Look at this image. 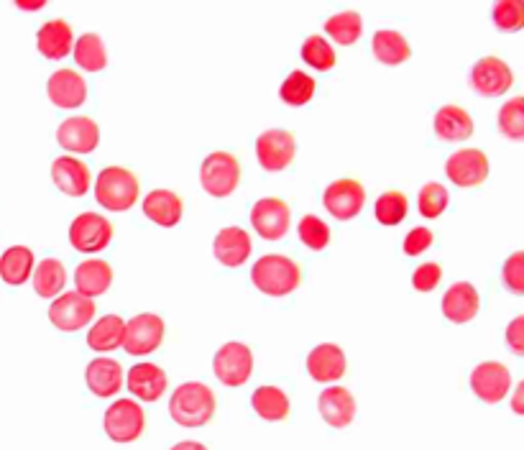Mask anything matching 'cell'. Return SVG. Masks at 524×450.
I'll use <instances>...</instances> for the list:
<instances>
[{"label":"cell","instance_id":"cell-21","mask_svg":"<svg viewBox=\"0 0 524 450\" xmlns=\"http://www.w3.org/2000/svg\"><path fill=\"white\" fill-rule=\"evenodd\" d=\"M443 315L455 325L471 323L478 315V292L473 284L455 282L443 297Z\"/></svg>","mask_w":524,"mask_h":450},{"label":"cell","instance_id":"cell-26","mask_svg":"<svg viewBox=\"0 0 524 450\" xmlns=\"http://www.w3.org/2000/svg\"><path fill=\"white\" fill-rule=\"evenodd\" d=\"M85 379L95 397H113L123 387V369L113 358H95L93 364L87 366Z\"/></svg>","mask_w":524,"mask_h":450},{"label":"cell","instance_id":"cell-10","mask_svg":"<svg viewBox=\"0 0 524 450\" xmlns=\"http://www.w3.org/2000/svg\"><path fill=\"white\" fill-rule=\"evenodd\" d=\"M471 389L481 402L499 404L512 389V374L499 361H484L478 364L471 374Z\"/></svg>","mask_w":524,"mask_h":450},{"label":"cell","instance_id":"cell-16","mask_svg":"<svg viewBox=\"0 0 524 450\" xmlns=\"http://www.w3.org/2000/svg\"><path fill=\"white\" fill-rule=\"evenodd\" d=\"M57 141L62 149L75 151V154H90L100 144V128L93 118H67L57 131Z\"/></svg>","mask_w":524,"mask_h":450},{"label":"cell","instance_id":"cell-13","mask_svg":"<svg viewBox=\"0 0 524 450\" xmlns=\"http://www.w3.org/2000/svg\"><path fill=\"white\" fill-rule=\"evenodd\" d=\"M445 174L458 187H478L489 177V159L478 149L455 151L445 162Z\"/></svg>","mask_w":524,"mask_h":450},{"label":"cell","instance_id":"cell-29","mask_svg":"<svg viewBox=\"0 0 524 450\" xmlns=\"http://www.w3.org/2000/svg\"><path fill=\"white\" fill-rule=\"evenodd\" d=\"M371 49H374V57L379 59L381 64H389V67L404 64L412 57V49H409L407 39L394 29L376 31L374 41H371Z\"/></svg>","mask_w":524,"mask_h":450},{"label":"cell","instance_id":"cell-42","mask_svg":"<svg viewBox=\"0 0 524 450\" xmlns=\"http://www.w3.org/2000/svg\"><path fill=\"white\" fill-rule=\"evenodd\" d=\"M448 202H450V195L448 190H445L443 185H438V182H430V185H425L420 190V213L425 215V218H440V215L448 210Z\"/></svg>","mask_w":524,"mask_h":450},{"label":"cell","instance_id":"cell-43","mask_svg":"<svg viewBox=\"0 0 524 450\" xmlns=\"http://www.w3.org/2000/svg\"><path fill=\"white\" fill-rule=\"evenodd\" d=\"M504 284H507L509 292L514 295H524V254L517 251V254L509 256L504 261Z\"/></svg>","mask_w":524,"mask_h":450},{"label":"cell","instance_id":"cell-45","mask_svg":"<svg viewBox=\"0 0 524 450\" xmlns=\"http://www.w3.org/2000/svg\"><path fill=\"white\" fill-rule=\"evenodd\" d=\"M432 231L430 228H412V231L407 233V238H404L402 249L407 256H420L422 251H427L432 246Z\"/></svg>","mask_w":524,"mask_h":450},{"label":"cell","instance_id":"cell-22","mask_svg":"<svg viewBox=\"0 0 524 450\" xmlns=\"http://www.w3.org/2000/svg\"><path fill=\"white\" fill-rule=\"evenodd\" d=\"M213 251L220 264L228 266V269H236V266L246 264L248 256H251V238H248V233L243 228L231 225V228H223L215 236Z\"/></svg>","mask_w":524,"mask_h":450},{"label":"cell","instance_id":"cell-48","mask_svg":"<svg viewBox=\"0 0 524 450\" xmlns=\"http://www.w3.org/2000/svg\"><path fill=\"white\" fill-rule=\"evenodd\" d=\"M522 387H524V384H519L517 392H514V402H512V407H514V412H517V415H524V407H522Z\"/></svg>","mask_w":524,"mask_h":450},{"label":"cell","instance_id":"cell-39","mask_svg":"<svg viewBox=\"0 0 524 450\" xmlns=\"http://www.w3.org/2000/svg\"><path fill=\"white\" fill-rule=\"evenodd\" d=\"M499 131L512 141L524 139V100L512 98L499 110Z\"/></svg>","mask_w":524,"mask_h":450},{"label":"cell","instance_id":"cell-20","mask_svg":"<svg viewBox=\"0 0 524 450\" xmlns=\"http://www.w3.org/2000/svg\"><path fill=\"white\" fill-rule=\"evenodd\" d=\"M54 185L70 197H82L90 190V169L75 156H59L52 164Z\"/></svg>","mask_w":524,"mask_h":450},{"label":"cell","instance_id":"cell-15","mask_svg":"<svg viewBox=\"0 0 524 450\" xmlns=\"http://www.w3.org/2000/svg\"><path fill=\"white\" fill-rule=\"evenodd\" d=\"M471 85L484 98H499V95H504L514 85V75L504 59L484 57L478 59L476 67H473Z\"/></svg>","mask_w":524,"mask_h":450},{"label":"cell","instance_id":"cell-5","mask_svg":"<svg viewBox=\"0 0 524 450\" xmlns=\"http://www.w3.org/2000/svg\"><path fill=\"white\" fill-rule=\"evenodd\" d=\"M213 371L225 387H243L254 374V353L246 343H225L213 358Z\"/></svg>","mask_w":524,"mask_h":450},{"label":"cell","instance_id":"cell-37","mask_svg":"<svg viewBox=\"0 0 524 450\" xmlns=\"http://www.w3.org/2000/svg\"><path fill=\"white\" fill-rule=\"evenodd\" d=\"M407 210H409L407 197L397 190H389L384 192V195H379L374 213L381 225H399L404 218H407Z\"/></svg>","mask_w":524,"mask_h":450},{"label":"cell","instance_id":"cell-41","mask_svg":"<svg viewBox=\"0 0 524 450\" xmlns=\"http://www.w3.org/2000/svg\"><path fill=\"white\" fill-rule=\"evenodd\" d=\"M491 16L499 31H519L524 26V3L522 0H499L494 3Z\"/></svg>","mask_w":524,"mask_h":450},{"label":"cell","instance_id":"cell-31","mask_svg":"<svg viewBox=\"0 0 524 450\" xmlns=\"http://www.w3.org/2000/svg\"><path fill=\"white\" fill-rule=\"evenodd\" d=\"M123 328H126V323L118 315H105L87 333V346L100 353L113 351V348H118L123 343Z\"/></svg>","mask_w":524,"mask_h":450},{"label":"cell","instance_id":"cell-49","mask_svg":"<svg viewBox=\"0 0 524 450\" xmlns=\"http://www.w3.org/2000/svg\"><path fill=\"white\" fill-rule=\"evenodd\" d=\"M18 8H24V11H39V8H44V3H18Z\"/></svg>","mask_w":524,"mask_h":450},{"label":"cell","instance_id":"cell-25","mask_svg":"<svg viewBox=\"0 0 524 450\" xmlns=\"http://www.w3.org/2000/svg\"><path fill=\"white\" fill-rule=\"evenodd\" d=\"M75 284H77V295L93 300V297L105 295L113 284V269H110L108 261L90 259L82 261L75 272Z\"/></svg>","mask_w":524,"mask_h":450},{"label":"cell","instance_id":"cell-2","mask_svg":"<svg viewBox=\"0 0 524 450\" xmlns=\"http://www.w3.org/2000/svg\"><path fill=\"white\" fill-rule=\"evenodd\" d=\"M251 282L259 292L269 297H287L292 295L294 289L300 287L302 274L300 266L294 264L292 259L279 254L261 256L251 269Z\"/></svg>","mask_w":524,"mask_h":450},{"label":"cell","instance_id":"cell-23","mask_svg":"<svg viewBox=\"0 0 524 450\" xmlns=\"http://www.w3.org/2000/svg\"><path fill=\"white\" fill-rule=\"evenodd\" d=\"M72 26L62 18H54V21H47V24L41 26L39 34H36V47H39L41 57L52 59H64L67 54L72 52Z\"/></svg>","mask_w":524,"mask_h":450},{"label":"cell","instance_id":"cell-18","mask_svg":"<svg viewBox=\"0 0 524 450\" xmlns=\"http://www.w3.org/2000/svg\"><path fill=\"white\" fill-rule=\"evenodd\" d=\"M307 374L315 381H338L340 376L346 374V353L343 348L335 346V343H323V346L312 348L310 356H307Z\"/></svg>","mask_w":524,"mask_h":450},{"label":"cell","instance_id":"cell-38","mask_svg":"<svg viewBox=\"0 0 524 450\" xmlns=\"http://www.w3.org/2000/svg\"><path fill=\"white\" fill-rule=\"evenodd\" d=\"M302 59L310 64L312 70L328 72L335 67V49L320 36H307V41L302 44Z\"/></svg>","mask_w":524,"mask_h":450},{"label":"cell","instance_id":"cell-30","mask_svg":"<svg viewBox=\"0 0 524 450\" xmlns=\"http://www.w3.org/2000/svg\"><path fill=\"white\" fill-rule=\"evenodd\" d=\"M34 272V254L26 246H13L0 256V279L11 287H21Z\"/></svg>","mask_w":524,"mask_h":450},{"label":"cell","instance_id":"cell-12","mask_svg":"<svg viewBox=\"0 0 524 450\" xmlns=\"http://www.w3.org/2000/svg\"><path fill=\"white\" fill-rule=\"evenodd\" d=\"M325 210L338 220H351L366 205V190L356 179H335L323 195Z\"/></svg>","mask_w":524,"mask_h":450},{"label":"cell","instance_id":"cell-8","mask_svg":"<svg viewBox=\"0 0 524 450\" xmlns=\"http://www.w3.org/2000/svg\"><path fill=\"white\" fill-rule=\"evenodd\" d=\"M294 154H297V144L294 136L284 128H269L256 139V156L259 164L266 172H282L292 164Z\"/></svg>","mask_w":524,"mask_h":450},{"label":"cell","instance_id":"cell-11","mask_svg":"<svg viewBox=\"0 0 524 450\" xmlns=\"http://www.w3.org/2000/svg\"><path fill=\"white\" fill-rule=\"evenodd\" d=\"M289 205L279 197H264L251 208V225L266 241H279L289 231Z\"/></svg>","mask_w":524,"mask_h":450},{"label":"cell","instance_id":"cell-24","mask_svg":"<svg viewBox=\"0 0 524 450\" xmlns=\"http://www.w3.org/2000/svg\"><path fill=\"white\" fill-rule=\"evenodd\" d=\"M128 389L141 402H156L167 392V374L156 364H139L128 371Z\"/></svg>","mask_w":524,"mask_h":450},{"label":"cell","instance_id":"cell-33","mask_svg":"<svg viewBox=\"0 0 524 450\" xmlns=\"http://www.w3.org/2000/svg\"><path fill=\"white\" fill-rule=\"evenodd\" d=\"M67 282V272H64V264L57 259H44L34 272V289L39 297H54L64 289Z\"/></svg>","mask_w":524,"mask_h":450},{"label":"cell","instance_id":"cell-6","mask_svg":"<svg viewBox=\"0 0 524 450\" xmlns=\"http://www.w3.org/2000/svg\"><path fill=\"white\" fill-rule=\"evenodd\" d=\"M105 433L113 443H133L139 440L146 427V415L133 399H118L105 412Z\"/></svg>","mask_w":524,"mask_h":450},{"label":"cell","instance_id":"cell-46","mask_svg":"<svg viewBox=\"0 0 524 450\" xmlns=\"http://www.w3.org/2000/svg\"><path fill=\"white\" fill-rule=\"evenodd\" d=\"M507 343H509V351L517 353V356H522V353H524V318H522V315L509 323Z\"/></svg>","mask_w":524,"mask_h":450},{"label":"cell","instance_id":"cell-19","mask_svg":"<svg viewBox=\"0 0 524 450\" xmlns=\"http://www.w3.org/2000/svg\"><path fill=\"white\" fill-rule=\"evenodd\" d=\"M47 93L57 108H80L87 98V82L75 70H57L49 77Z\"/></svg>","mask_w":524,"mask_h":450},{"label":"cell","instance_id":"cell-14","mask_svg":"<svg viewBox=\"0 0 524 450\" xmlns=\"http://www.w3.org/2000/svg\"><path fill=\"white\" fill-rule=\"evenodd\" d=\"M113 238V225L95 213H82L77 215L75 223L70 228V243L75 246V251L82 254H95L103 251Z\"/></svg>","mask_w":524,"mask_h":450},{"label":"cell","instance_id":"cell-34","mask_svg":"<svg viewBox=\"0 0 524 450\" xmlns=\"http://www.w3.org/2000/svg\"><path fill=\"white\" fill-rule=\"evenodd\" d=\"M75 62L80 64L85 72H100L108 64V54H105V44L98 34H85L77 39L75 44Z\"/></svg>","mask_w":524,"mask_h":450},{"label":"cell","instance_id":"cell-32","mask_svg":"<svg viewBox=\"0 0 524 450\" xmlns=\"http://www.w3.org/2000/svg\"><path fill=\"white\" fill-rule=\"evenodd\" d=\"M251 404L261 420L279 422L289 415V399L279 387H259L251 397Z\"/></svg>","mask_w":524,"mask_h":450},{"label":"cell","instance_id":"cell-47","mask_svg":"<svg viewBox=\"0 0 524 450\" xmlns=\"http://www.w3.org/2000/svg\"><path fill=\"white\" fill-rule=\"evenodd\" d=\"M172 450H208L202 443H195V440H185V443H177Z\"/></svg>","mask_w":524,"mask_h":450},{"label":"cell","instance_id":"cell-9","mask_svg":"<svg viewBox=\"0 0 524 450\" xmlns=\"http://www.w3.org/2000/svg\"><path fill=\"white\" fill-rule=\"evenodd\" d=\"M49 318H52L54 328H59L62 333H77L93 323L95 302L77 295V292H67V295L57 297L54 305L49 307Z\"/></svg>","mask_w":524,"mask_h":450},{"label":"cell","instance_id":"cell-36","mask_svg":"<svg viewBox=\"0 0 524 450\" xmlns=\"http://www.w3.org/2000/svg\"><path fill=\"white\" fill-rule=\"evenodd\" d=\"M312 95H315V80L310 75H305V72H289L287 80L282 82V100L287 105H292V108L307 105L312 100Z\"/></svg>","mask_w":524,"mask_h":450},{"label":"cell","instance_id":"cell-4","mask_svg":"<svg viewBox=\"0 0 524 450\" xmlns=\"http://www.w3.org/2000/svg\"><path fill=\"white\" fill-rule=\"evenodd\" d=\"M241 182V164L228 151H213L205 156L200 167V185L202 190L213 197H228L236 192Z\"/></svg>","mask_w":524,"mask_h":450},{"label":"cell","instance_id":"cell-44","mask_svg":"<svg viewBox=\"0 0 524 450\" xmlns=\"http://www.w3.org/2000/svg\"><path fill=\"white\" fill-rule=\"evenodd\" d=\"M440 277H443V269H440V264L430 261V264L417 266L415 274H412V287H415L417 292H432V289L440 284Z\"/></svg>","mask_w":524,"mask_h":450},{"label":"cell","instance_id":"cell-3","mask_svg":"<svg viewBox=\"0 0 524 450\" xmlns=\"http://www.w3.org/2000/svg\"><path fill=\"white\" fill-rule=\"evenodd\" d=\"M95 197L105 210L123 213L139 200V179L126 167H105L95 182Z\"/></svg>","mask_w":524,"mask_h":450},{"label":"cell","instance_id":"cell-28","mask_svg":"<svg viewBox=\"0 0 524 450\" xmlns=\"http://www.w3.org/2000/svg\"><path fill=\"white\" fill-rule=\"evenodd\" d=\"M435 133L443 141H466L473 133V118L458 105H443L435 113Z\"/></svg>","mask_w":524,"mask_h":450},{"label":"cell","instance_id":"cell-40","mask_svg":"<svg viewBox=\"0 0 524 450\" xmlns=\"http://www.w3.org/2000/svg\"><path fill=\"white\" fill-rule=\"evenodd\" d=\"M300 238L310 251H325L330 243V228L317 215H305L300 220Z\"/></svg>","mask_w":524,"mask_h":450},{"label":"cell","instance_id":"cell-27","mask_svg":"<svg viewBox=\"0 0 524 450\" xmlns=\"http://www.w3.org/2000/svg\"><path fill=\"white\" fill-rule=\"evenodd\" d=\"M182 200L174 195L172 190H154L146 195L144 200V215L151 223L162 225V228H172L182 220Z\"/></svg>","mask_w":524,"mask_h":450},{"label":"cell","instance_id":"cell-7","mask_svg":"<svg viewBox=\"0 0 524 450\" xmlns=\"http://www.w3.org/2000/svg\"><path fill=\"white\" fill-rule=\"evenodd\" d=\"M164 341V320L154 312H141L131 323L123 328V343L131 356H146V353L156 351Z\"/></svg>","mask_w":524,"mask_h":450},{"label":"cell","instance_id":"cell-1","mask_svg":"<svg viewBox=\"0 0 524 450\" xmlns=\"http://www.w3.org/2000/svg\"><path fill=\"white\" fill-rule=\"evenodd\" d=\"M169 415L182 427L208 425L215 415V394L202 381H187L169 399Z\"/></svg>","mask_w":524,"mask_h":450},{"label":"cell","instance_id":"cell-35","mask_svg":"<svg viewBox=\"0 0 524 450\" xmlns=\"http://www.w3.org/2000/svg\"><path fill=\"white\" fill-rule=\"evenodd\" d=\"M325 31H328L330 39H335L340 47H351L361 39L363 34V21L358 13L346 11V13H335L333 18H328V24H325Z\"/></svg>","mask_w":524,"mask_h":450},{"label":"cell","instance_id":"cell-17","mask_svg":"<svg viewBox=\"0 0 524 450\" xmlns=\"http://www.w3.org/2000/svg\"><path fill=\"white\" fill-rule=\"evenodd\" d=\"M317 410L330 427L343 430L356 417V399L346 387H328L317 399Z\"/></svg>","mask_w":524,"mask_h":450}]
</instances>
